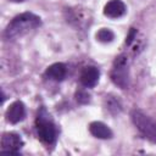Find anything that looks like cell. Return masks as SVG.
<instances>
[{
  "instance_id": "9c48e42d",
  "label": "cell",
  "mask_w": 156,
  "mask_h": 156,
  "mask_svg": "<svg viewBox=\"0 0 156 156\" xmlns=\"http://www.w3.org/2000/svg\"><path fill=\"white\" fill-rule=\"evenodd\" d=\"M89 132L98 139H111L112 138V130L110 129V127L107 124H105L104 122L100 121H94L89 124Z\"/></svg>"
},
{
  "instance_id": "7c38bea8",
  "label": "cell",
  "mask_w": 156,
  "mask_h": 156,
  "mask_svg": "<svg viewBox=\"0 0 156 156\" xmlns=\"http://www.w3.org/2000/svg\"><path fill=\"white\" fill-rule=\"evenodd\" d=\"M96 39L100 41V43H111L113 39H115V33L108 29V28H101L98 33H96Z\"/></svg>"
},
{
  "instance_id": "277c9868",
  "label": "cell",
  "mask_w": 156,
  "mask_h": 156,
  "mask_svg": "<svg viewBox=\"0 0 156 156\" xmlns=\"http://www.w3.org/2000/svg\"><path fill=\"white\" fill-rule=\"evenodd\" d=\"M111 79L121 89L129 88L130 78H129L128 60H127L126 55H119L118 57H116V60L113 62L112 71H111Z\"/></svg>"
},
{
  "instance_id": "30bf717a",
  "label": "cell",
  "mask_w": 156,
  "mask_h": 156,
  "mask_svg": "<svg viewBox=\"0 0 156 156\" xmlns=\"http://www.w3.org/2000/svg\"><path fill=\"white\" fill-rule=\"evenodd\" d=\"M66 73H67V68L66 66L62 63V62H56V63H52L50 65L46 71H45V76L51 79V80H55V82H61L65 79L66 77Z\"/></svg>"
},
{
  "instance_id": "9a60e30c",
  "label": "cell",
  "mask_w": 156,
  "mask_h": 156,
  "mask_svg": "<svg viewBox=\"0 0 156 156\" xmlns=\"http://www.w3.org/2000/svg\"><path fill=\"white\" fill-rule=\"evenodd\" d=\"M11 1H13V2H22V1H24V0H11Z\"/></svg>"
},
{
  "instance_id": "5b68a950",
  "label": "cell",
  "mask_w": 156,
  "mask_h": 156,
  "mask_svg": "<svg viewBox=\"0 0 156 156\" xmlns=\"http://www.w3.org/2000/svg\"><path fill=\"white\" fill-rule=\"evenodd\" d=\"M22 147H23V140H22L21 135H18L17 133L10 132V133H5L2 135L1 149H0L1 152L18 155Z\"/></svg>"
},
{
  "instance_id": "ba28073f",
  "label": "cell",
  "mask_w": 156,
  "mask_h": 156,
  "mask_svg": "<svg viewBox=\"0 0 156 156\" xmlns=\"http://www.w3.org/2000/svg\"><path fill=\"white\" fill-rule=\"evenodd\" d=\"M127 12V6L122 0H110L104 7V15L110 18H119Z\"/></svg>"
},
{
  "instance_id": "7a4b0ae2",
  "label": "cell",
  "mask_w": 156,
  "mask_h": 156,
  "mask_svg": "<svg viewBox=\"0 0 156 156\" xmlns=\"http://www.w3.org/2000/svg\"><path fill=\"white\" fill-rule=\"evenodd\" d=\"M49 117L50 116L46 113V111L41 108V111L38 113L35 122L37 134L39 139L46 145H55L57 140V129Z\"/></svg>"
},
{
  "instance_id": "52a82bcc",
  "label": "cell",
  "mask_w": 156,
  "mask_h": 156,
  "mask_svg": "<svg viewBox=\"0 0 156 156\" xmlns=\"http://www.w3.org/2000/svg\"><path fill=\"white\" fill-rule=\"evenodd\" d=\"M100 78V71L95 66H87L80 73V83L85 88H93L98 84Z\"/></svg>"
},
{
  "instance_id": "4fadbf2b",
  "label": "cell",
  "mask_w": 156,
  "mask_h": 156,
  "mask_svg": "<svg viewBox=\"0 0 156 156\" xmlns=\"http://www.w3.org/2000/svg\"><path fill=\"white\" fill-rule=\"evenodd\" d=\"M76 100H77L79 104L85 105V104H88V102L90 101V95H89L85 90H78V91L76 93Z\"/></svg>"
},
{
  "instance_id": "3957f363",
  "label": "cell",
  "mask_w": 156,
  "mask_h": 156,
  "mask_svg": "<svg viewBox=\"0 0 156 156\" xmlns=\"http://www.w3.org/2000/svg\"><path fill=\"white\" fill-rule=\"evenodd\" d=\"M130 117L139 133L147 140L156 144V122L140 110H133L130 112Z\"/></svg>"
},
{
  "instance_id": "8fae6325",
  "label": "cell",
  "mask_w": 156,
  "mask_h": 156,
  "mask_svg": "<svg viewBox=\"0 0 156 156\" xmlns=\"http://www.w3.org/2000/svg\"><path fill=\"white\" fill-rule=\"evenodd\" d=\"M105 102H106V108L112 115H117V113H119L122 111V104L116 96H112V95L106 96Z\"/></svg>"
},
{
  "instance_id": "5bb4252c",
  "label": "cell",
  "mask_w": 156,
  "mask_h": 156,
  "mask_svg": "<svg viewBox=\"0 0 156 156\" xmlns=\"http://www.w3.org/2000/svg\"><path fill=\"white\" fill-rule=\"evenodd\" d=\"M135 35H136V30H135L134 28H132V29H130V32H129V35L127 37V40H126V44H127V45H130V44H132V41L134 40V38H135Z\"/></svg>"
},
{
  "instance_id": "6da1fadb",
  "label": "cell",
  "mask_w": 156,
  "mask_h": 156,
  "mask_svg": "<svg viewBox=\"0 0 156 156\" xmlns=\"http://www.w3.org/2000/svg\"><path fill=\"white\" fill-rule=\"evenodd\" d=\"M40 26L41 20L39 16L32 12H23L12 18V21L7 24L4 32V37L7 40H13Z\"/></svg>"
},
{
  "instance_id": "8992f818",
  "label": "cell",
  "mask_w": 156,
  "mask_h": 156,
  "mask_svg": "<svg viewBox=\"0 0 156 156\" xmlns=\"http://www.w3.org/2000/svg\"><path fill=\"white\" fill-rule=\"evenodd\" d=\"M24 117H26V106H24V104L22 101H18V100L13 101L6 111V119L10 123L16 124V123L23 121Z\"/></svg>"
}]
</instances>
